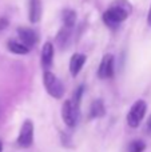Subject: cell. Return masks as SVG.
Instances as JSON below:
<instances>
[{
    "mask_svg": "<svg viewBox=\"0 0 151 152\" xmlns=\"http://www.w3.org/2000/svg\"><path fill=\"white\" fill-rule=\"evenodd\" d=\"M62 16H63V23L66 26V28H72L75 21H76V12L74 10L67 8V10L63 11V15Z\"/></svg>",
    "mask_w": 151,
    "mask_h": 152,
    "instance_id": "cell-13",
    "label": "cell"
},
{
    "mask_svg": "<svg viewBox=\"0 0 151 152\" xmlns=\"http://www.w3.org/2000/svg\"><path fill=\"white\" fill-rule=\"evenodd\" d=\"M104 115H106V107L103 104V100H94L90 108V116L91 118H103Z\"/></svg>",
    "mask_w": 151,
    "mask_h": 152,
    "instance_id": "cell-11",
    "label": "cell"
},
{
    "mask_svg": "<svg viewBox=\"0 0 151 152\" xmlns=\"http://www.w3.org/2000/svg\"><path fill=\"white\" fill-rule=\"evenodd\" d=\"M147 104L144 100H136L133 104V107L130 108L127 113V124L131 128H136L141 124V121L143 120L144 115H146Z\"/></svg>",
    "mask_w": 151,
    "mask_h": 152,
    "instance_id": "cell-3",
    "label": "cell"
},
{
    "mask_svg": "<svg viewBox=\"0 0 151 152\" xmlns=\"http://www.w3.org/2000/svg\"><path fill=\"white\" fill-rule=\"evenodd\" d=\"M1 150H3V145H1V143H0V152H1Z\"/></svg>",
    "mask_w": 151,
    "mask_h": 152,
    "instance_id": "cell-20",
    "label": "cell"
},
{
    "mask_svg": "<svg viewBox=\"0 0 151 152\" xmlns=\"http://www.w3.org/2000/svg\"><path fill=\"white\" fill-rule=\"evenodd\" d=\"M86 63V55L83 53H74L71 56V60H70V71H71L72 76H76L80 72V69L83 68Z\"/></svg>",
    "mask_w": 151,
    "mask_h": 152,
    "instance_id": "cell-9",
    "label": "cell"
},
{
    "mask_svg": "<svg viewBox=\"0 0 151 152\" xmlns=\"http://www.w3.org/2000/svg\"><path fill=\"white\" fill-rule=\"evenodd\" d=\"M83 91H84V87L79 86L76 91L74 92V96H72V99H71L72 105H74L78 111H79V108H80V99H82V96H83Z\"/></svg>",
    "mask_w": 151,
    "mask_h": 152,
    "instance_id": "cell-16",
    "label": "cell"
},
{
    "mask_svg": "<svg viewBox=\"0 0 151 152\" xmlns=\"http://www.w3.org/2000/svg\"><path fill=\"white\" fill-rule=\"evenodd\" d=\"M70 29H71V28H63L60 32H59L58 37H56V40H58V44L60 45L62 48L66 47L67 43H68V39H70Z\"/></svg>",
    "mask_w": 151,
    "mask_h": 152,
    "instance_id": "cell-15",
    "label": "cell"
},
{
    "mask_svg": "<svg viewBox=\"0 0 151 152\" xmlns=\"http://www.w3.org/2000/svg\"><path fill=\"white\" fill-rule=\"evenodd\" d=\"M43 81H44V87L47 89V92L50 94V96L55 97V99H62L64 95V87L62 84V81L56 77L52 72L44 71L43 75Z\"/></svg>",
    "mask_w": 151,
    "mask_h": 152,
    "instance_id": "cell-2",
    "label": "cell"
},
{
    "mask_svg": "<svg viewBox=\"0 0 151 152\" xmlns=\"http://www.w3.org/2000/svg\"><path fill=\"white\" fill-rule=\"evenodd\" d=\"M8 26V20L5 18H1L0 19V31H3V29H5Z\"/></svg>",
    "mask_w": 151,
    "mask_h": 152,
    "instance_id": "cell-17",
    "label": "cell"
},
{
    "mask_svg": "<svg viewBox=\"0 0 151 152\" xmlns=\"http://www.w3.org/2000/svg\"><path fill=\"white\" fill-rule=\"evenodd\" d=\"M98 75L100 79H110L114 75V56L111 53H107L103 56L99 66Z\"/></svg>",
    "mask_w": 151,
    "mask_h": 152,
    "instance_id": "cell-6",
    "label": "cell"
},
{
    "mask_svg": "<svg viewBox=\"0 0 151 152\" xmlns=\"http://www.w3.org/2000/svg\"><path fill=\"white\" fill-rule=\"evenodd\" d=\"M34 143V123L31 120H24L18 136V145L21 148H28Z\"/></svg>",
    "mask_w": 151,
    "mask_h": 152,
    "instance_id": "cell-4",
    "label": "cell"
},
{
    "mask_svg": "<svg viewBox=\"0 0 151 152\" xmlns=\"http://www.w3.org/2000/svg\"><path fill=\"white\" fill-rule=\"evenodd\" d=\"M62 118L63 121L70 127H75L78 124V119H79V111L72 105L71 100H66L62 105Z\"/></svg>",
    "mask_w": 151,
    "mask_h": 152,
    "instance_id": "cell-5",
    "label": "cell"
},
{
    "mask_svg": "<svg viewBox=\"0 0 151 152\" xmlns=\"http://www.w3.org/2000/svg\"><path fill=\"white\" fill-rule=\"evenodd\" d=\"M52 59H54V45L50 42L44 43L42 50V66L48 71L51 66H52Z\"/></svg>",
    "mask_w": 151,
    "mask_h": 152,
    "instance_id": "cell-10",
    "label": "cell"
},
{
    "mask_svg": "<svg viewBox=\"0 0 151 152\" xmlns=\"http://www.w3.org/2000/svg\"><path fill=\"white\" fill-rule=\"evenodd\" d=\"M147 24L151 26V7H150V10H149V13H147Z\"/></svg>",
    "mask_w": 151,
    "mask_h": 152,
    "instance_id": "cell-18",
    "label": "cell"
},
{
    "mask_svg": "<svg viewBox=\"0 0 151 152\" xmlns=\"http://www.w3.org/2000/svg\"><path fill=\"white\" fill-rule=\"evenodd\" d=\"M28 18L31 23H37L42 18V1L40 0H29Z\"/></svg>",
    "mask_w": 151,
    "mask_h": 152,
    "instance_id": "cell-8",
    "label": "cell"
},
{
    "mask_svg": "<svg viewBox=\"0 0 151 152\" xmlns=\"http://www.w3.org/2000/svg\"><path fill=\"white\" fill-rule=\"evenodd\" d=\"M147 131L151 134V115H150V118H149V120H147Z\"/></svg>",
    "mask_w": 151,
    "mask_h": 152,
    "instance_id": "cell-19",
    "label": "cell"
},
{
    "mask_svg": "<svg viewBox=\"0 0 151 152\" xmlns=\"http://www.w3.org/2000/svg\"><path fill=\"white\" fill-rule=\"evenodd\" d=\"M18 35H19V39L21 40V44H24L26 47H34L36 45L37 40H39V36L34 31V29H29V28H18Z\"/></svg>",
    "mask_w": 151,
    "mask_h": 152,
    "instance_id": "cell-7",
    "label": "cell"
},
{
    "mask_svg": "<svg viewBox=\"0 0 151 152\" xmlns=\"http://www.w3.org/2000/svg\"><path fill=\"white\" fill-rule=\"evenodd\" d=\"M144 150H146V143L139 139L133 140L127 145V152H144Z\"/></svg>",
    "mask_w": 151,
    "mask_h": 152,
    "instance_id": "cell-14",
    "label": "cell"
},
{
    "mask_svg": "<svg viewBox=\"0 0 151 152\" xmlns=\"http://www.w3.org/2000/svg\"><path fill=\"white\" fill-rule=\"evenodd\" d=\"M7 47L11 52L16 53V55H27V53L29 52L28 47H26L24 44H21V43H19V42H15V40H10V42L7 43Z\"/></svg>",
    "mask_w": 151,
    "mask_h": 152,
    "instance_id": "cell-12",
    "label": "cell"
},
{
    "mask_svg": "<svg viewBox=\"0 0 151 152\" xmlns=\"http://www.w3.org/2000/svg\"><path fill=\"white\" fill-rule=\"evenodd\" d=\"M131 11H133V8L127 1L118 0L103 13V21L106 26L114 28V27L119 26L120 23H123L127 19V16L131 13Z\"/></svg>",
    "mask_w": 151,
    "mask_h": 152,
    "instance_id": "cell-1",
    "label": "cell"
}]
</instances>
